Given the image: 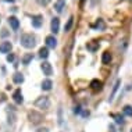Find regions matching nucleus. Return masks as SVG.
Here are the masks:
<instances>
[{
	"instance_id": "1",
	"label": "nucleus",
	"mask_w": 132,
	"mask_h": 132,
	"mask_svg": "<svg viewBox=\"0 0 132 132\" xmlns=\"http://www.w3.org/2000/svg\"><path fill=\"white\" fill-rule=\"evenodd\" d=\"M21 45L27 49H32L35 45H36V39H35L34 35H29V34H25L21 36Z\"/></svg>"
},
{
	"instance_id": "2",
	"label": "nucleus",
	"mask_w": 132,
	"mask_h": 132,
	"mask_svg": "<svg viewBox=\"0 0 132 132\" xmlns=\"http://www.w3.org/2000/svg\"><path fill=\"white\" fill-rule=\"evenodd\" d=\"M35 106L39 107V109H49L50 106V102H49L47 97H39L36 102H35Z\"/></svg>"
},
{
	"instance_id": "3",
	"label": "nucleus",
	"mask_w": 132,
	"mask_h": 132,
	"mask_svg": "<svg viewBox=\"0 0 132 132\" xmlns=\"http://www.w3.org/2000/svg\"><path fill=\"white\" fill-rule=\"evenodd\" d=\"M40 68H42V71H43V74H45V75H52V74H53V68H52V64H50V63H47V61L42 63Z\"/></svg>"
},
{
	"instance_id": "4",
	"label": "nucleus",
	"mask_w": 132,
	"mask_h": 132,
	"mask_svg": "<svg viewBox=\"0 0 132 132\" xmlns=\"http://www.w3.org/2000/svg\"><path fill=\"white\" fill-rule=\"evenodd\" d=\"M42 118H43V117H42V114H39V113H36V111H32V113H29V120H31L34 124L40 122Z\"/></svg>"
},
{
	"instance_id": "5",
	"label": "nucleus",
	"mask_w": 132,
	"mask_h": 132,
	"mask_svg": "<svg viewBox=\"0 0 132 132\" xmlns=\"http://www.w3.org/2000/svg\"><path fill=\"white\" fill-rule=\"evenodd\" d=\"M13 99H14V102H15L17 104H21V103L24 102L22 93H21V90H20V89H17V90L14 92V95H13Z\"/></svg>"
},
{
	"instance_id": "6",
	"label": "nucleus",
	"mask_w": 132,
	"mask_h": 132,
	"mask_svg": "<svg viewBox=\"0 0 132 132\" xmlns=\"http://www.w3.org/2000/svg\"><path fill=\"white\" fill-rule=\"evenodd\" d=\"M46 45H47V47L54 49L57 46V39L54 36H47V38H46Z\"/></svg>"
},
{
	"instance_id": "7",
	"label": "nucleus",
	"mask_w": 132,
	"mask_h": 132,
	"mask_svg": "<svg viewBox=\"0 0 132 132\" xmlns=\"http://www.w3.org/2000/svg\"><path fill=\"white\" fill-rule=\"evenodd\" d=\"M11 50V43L10 42H3L0 45V53H10Z\"/></svg>"
},
{
	"instance_id": "8",
	"label": "nucleus",
	"mask_w": 132,
	"mask_h": 132,
	"mask_svg": "<svg viewBox=\"0 0 132 132\" xmlns=\"http://www.w3.org/2000/svg\"><path fill=\"white\" fill-rule=\"evenodd\" d=\"M50 27H52V31L54 32V34H57V32H59V29H60V20H59V18H53Z\"/></svg>"
},
{
	"instance_id": "9",
	"label": "nucleus",
	"mask_w": 132,
	"mask_h": 132,
	"mask_svg": "<svg viewBox=\"0 0 132 132\" xmlns=\"http://www.w3.org/2000/svg\"><path fill=\"white\" fill-rule=\"evenodd\" d=\"M9 24L11 25V28L14 31H17V29H18V27H20V21L17 20L15 17H10V18H9Z\"/></svg>"
},
{
	"instance_id": "10",
	"label": "nucleus",
	"mask_w": 132,
	"mask_h": 132,
	"mask_svg": "<svg viewBox=\"0 0 132 132\" xmlns=\"http://www.w3.org/2000/svg\"><path fill=\"white\" fill-rule=\"evenodd\" d=\"M42 22H43V20H42V15H35L34 18H32V25L35 28H39L42 25Z\"/></svg>"
},
{
	"instance_id": "11",
	"label": "nucleus",
	"mask_w": 132,
	"mask_h": 132,
	"mask_svg": "<svg viewBox=\"0 0 132 132\" xmlns=\"http://www.w3.org/2000/svg\"><path fill=\"white\" fill-rule=\"evenodd\" d=\"M64 7H65V2H64V0H59V2L54 3V10L57 13H61Z\"/></svg>"
},
{
	"instance_id": "12",
	"label": "nucleus",
	"mask_w": 132,
	"mask_h": 132,
	"mask_svg": "<svg viewBox=\"0 0 132 132\" xmlns=\"http://www.w3.org/2000/svg\"><path fill=\"white\" fill-rule=\"evenodd\" d=\"M102 82L100 81H97V79H93V81H92L90 82V88L92 89H93V90H100V89H102Z\"/></svg>"
},
{
	"instance_id": "13",
	"label": "nucleus",
	"mask_w": 132,
	"mask_h": 132,
	"mask_svg": "<svg viewBox=\"0 0 132 132\" xmlns=\"http://www.w3.org/2000/svg\"><path fill=\"white\" fill-rule=\"evenodd\" d=\"M52 86H53V82L50 79H45L42 82V89H43V90H50Z\"/></svg>"
},
{
	"instance_id": "14",
	"label": "nucleus",
	"mask_w": 132,
	"mask_h": 132,
	"mask_svg": "<svg viewBox=\"0 0 132 132\" xmlns=\"http://www.w3.org/2000/svg\"><path fill=\"white\" fill-rule=\"evenodd\" d=\"M102 61H103V64H110V61H111V54L109 52H104L102 56Z\"/></svg>"
},
{
	"instance_id": "15",
	"label": "nucleus",
	"mask_w": 132,
	"mask_h": 132,
	"mask_svg": "<svg viewBox=\"0 0 132 132\" xmlns=\"http://www.w3.org/2000/svg\"><path fill=\"white\" fill-rule=\"evenodd\" d=\"M39 56H40L42 59H47V57H49L47 47H40V49H39Z\"/></svg>"
},
{
	"instance_id": "16",
	"label": "nucleus",
	"mask_w": 132,
	"mask_h": 132,
	"mask_svg": "<svg viewBox=\"0 0 132 132\" xmlns=\"http://www.w3.org/2000/svg\"><path fill=\"white\" fill-rule=\"evenodd\" d=\"M32 59H34L32 53H28V54H25V56L22 57V64H24V65H28V64H29V61H31Z\"/></svg>"
},
{
	"instance_id": "17",
	"label": "nucleus",
	"mask_w": 132,
	"mask_h": 132,
	"mask_svg": "<svg viewBox=\"0 0 132 132\" xmlns=\"http://www.w3.org/2000/svg\"><path fill=\"white\" fill-rule=\"evenodd\" d=\"M13 81L15 82V84H22V82H24V77L21 75V74H14V75H13Z\"/></svg>"
},
{
	"instance_id": "18",
	"label": "nucleus",
	"mask_w": 132,
	"mask_h": 132,
	"mask_svg": "<svg viewBox=\"0 0 132 132\" xmlns=\"http://www.w3.org/2000/svg\"><path fill=\"white\" fill-rule=\"evenodd\" d=\"M122 111H124V114H125V116H128V117H132V106H129V104L124 106Z\"/></svg>"
},
{
	"instance_id": "19",
	"label": "nucleus",
	"mask_w": 132,
	"mask_h": 132,
	"mask_svg": "<svg viewBox=\"0 0 132 132\" xmlns=\"http://www.w3.org/2000/svg\"><path fill=\"white\" fill-rule=\"evenodd\" d=\"M113 117L116 118V122H117V124H124L122 116H120V114H113Z\"/></svg>"
},
{
	"instance_id": "20",
	"label": "nucleus",
	"mask_w": 132,
	"mask_h": 132,
	"mask_svg": "<svg viewBox=\"0 0 132 132\" xmlns=\"http://www.w3.org/2000/svg\"><path fill=\"white\" fill-rule=\"evenodd\" d=\"M95 28H97V29H104L106 25H104V22H103V20H97V22H96Z\"/></svg>"
},
{
	"instance_id": "21",
	"label": "nucleus",
	"mask_w": 132,
	"mask_h": 132,
	"mask_svg": "<svg viewBox=\"0 0 132 132\" xmlns=\"http://www.w3.org/2000/svg\"><path fill=\"white\" fill-rule=\"evenodd\" d=\"M72 22H74V17H70L68 22H67V25H65V28H64V29H65V32L71 29V27H72Z\"/></svg>"
},
{
	"instance_id": "22",
	"label": "nucleus",
	"mask_w": 132,
	"mask_h": 132,
	"mask_svg": "<svg viewBox=\"0 0 132 132\" xmlns=\"http://www.w3.org/2000/svg\"><path fill=\"white\" fill-rule=\"evenodd\" d=\"M86 47L89 49V50L95 52L96 49H97V43H88V45H86Z\"/></svg>"
},
{
	"instance_id": "23",
	"label": "nucleus",
	"mask_w": 132,
	"mask_h": 132,
	"mask_svg": "<svg viewBox=\"0 0 132 132\" xmlns=\"http://www.w3.org/2000/svg\"><path fill=\"white\" fill-rule=\"evenodd\" d=\"M7 61H14V54H9V56H7Z\"/></svg>"
},
{
	"instance_id": "24",
	"label": "nucleus",
	"mask_w": 132,
	"mask_h": 132,
	"mask_svg": "<svg viewBox=\"0 0 132 132\" xmlns=\"http://www.w3.org/2000/svg\"><path fill=\"white\" fill-rule=\"evenodd\" d=\"M74 113H75V114H79V113H81V106H77L75 109H74Z\"/></svg>"
},
{
	"instance_id": "25",
	"label": "nucleus",
	"mask_w": 132,
	"mask_h": 132,
	"mask_svg": "<svg viewBox=\"0 0 132 132\" xmlns=\"http://www.w3.org/2000/svg\"><path fill=\"white\" fill-rule=\"evenodd\" d=\"M82 116H84V117H88V116H89V111H84V113H82Z\"/></svg>"
},
{
	"instance_id": "26",
	"label": "nucleus",
	"mask_w": 132,
	"mask_h": 132,
	"mask_svg": "<svg viewBox=\"0 0 132 132\" xmlns=\"http://www.w3.org/2000/svg\"><path fill=\"white\" fill-rule=\"evenodd\" d=\"M39 132H49L47 128H43V129H39Z\"/></svg>"
},
{
	"instance_id": "27",
	"label": "nucleus",
	"mask_w": 132,
	"mask_h": 132,
	"mask_svg": "<svg viewBox=\"0 0 132 132\" xmlns=\"http://www.w3.org/2000/svg\"><path fill=\"white\" fill-rule=\"evenodd\" d=\"M131 132H132V129H131Z\"/></svg>"
}]
</instances>
